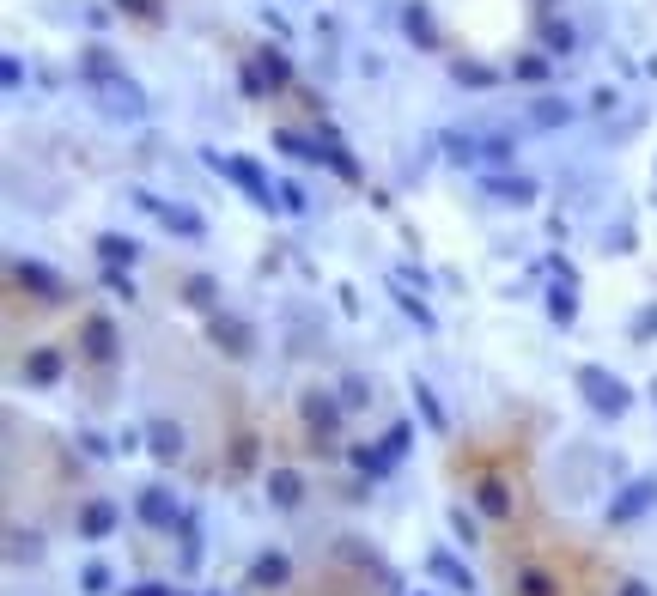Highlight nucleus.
<instances>
[{
    "label": "nucleus",
    "instance_id": "b1692460",
    "mask_svg": "<svg viewBox=\"0 0 657 596\" xmlns=\"http://www.w3.org/2000/svg\"><path fill=\"white\" fill-rule=\"evenodd\" d=\"M414 408H420V420H426L432 432H451V420H445V408H438V396H432L426 384H414Z\"/></svg>",
    "mask_w": 657,
    "mask_h": 596
},
{
    "label": "nucleus",
    "instance_id": "58836bf2",
    "mask_svg": "<svg viewBox=\"0 0 657 596\" xmlns=\"http://www.w3.org/2000/svg\"><path fill=\"white\" fill-rule=\"evenodd\" d=\"M420 596H426V590H420Z\"/></svg>",
    "mask_w": 657,
    "mask_h": 596
},
{
    "label": "nucleus",
    "instance_id": "4be33fe9",
    "mask_svg": "<svg viewBox=\"0 0 657 596\" xmlns=\"http://www.w3.org/2000/svg\"><path fill=\"white\" fill-rule=\"evenodd\" d=\"M445 153H451V165H475V159H487V140H475V134H445Z\"/></svg>",
    "mask_w": 657,
    "mask_h": 596
},
{
    "label": "nucleus",
    "instance_id": "cd10ccee",
    "mask_svg": "<svg viewBox=\"0 0 657 596\" xmlns=\"http://www.w3.org/2000/svg\"><path fill=\"white\" fill-rule=\"evenodd\" d=\"M432 572H438V578H451L457 590H475V578H469V572H463V566H457L451 554H432Z\"/></svg>",
    "mask_w": 657,
    "mask_h": 596
},
{
    "label": "nucleus",
    "instance_id": "c756f323",
    "mask_svg": "<svg viewBox=\"0 0 657 596\" xmlns=\"http://www.w3.org/2000/svg\"><path fill=\"white\" fill-rule=\"evenodd\" d=\"M183 292H189V305H195V311H207V305H213V280H207V274H189V280H183Z\"/></svg>",
    "mask_w": 657,
    "mask_h": 596
},
{
    "label": "nucleus",
    "instance_id": "7ed1b4c3",
    "mask_svg": "<svg viewBox=\"0 0 657 596\" xmlns=\"http://www.w3.org/2000/svg\"><path fill=\"white\" fill-rule=\"evenodd\" d=\"M140 524H153V530H183V505L171 487H146L140 493Z\"/></svg>",
    "mask_w": 657,
    "mask_h": 596
},
{
    "label": "nucleus",
    "instance_id": "20e7f679",
    "mask_svg": "<svg viewBox=\"0 0 657 596\" xmlns=\"http://www.w3.org/2000/svg\"><path fill=\"white\" fill-rule=\"evenodd\" d=\"M134 201H140L146 213H153V219H165V226H171V232H183V238H207V226H201V219H195L189 207H171V201H159V195H146V189H134Z\"/></svg>",
    "mask_w": 657,
    "mask_h": 596
},
{
    "label": "nucleus",
    "instance_id": "2eb2a0df",
    "mask_svg": "<svg viewBox=\"0 0 657 596\" xmlns=\"http://www.w3.org/2000/svg\"><path fill=\"white\" fill-rule=\"evenodd\" d=\"M116 73H122V67H116V55H110L104 43H92V49L80 55V80H86V86H104V80H116Z\"/></svg>",
    "mask_w": 657,
    "mask_h": 596
},
{
    "label": "nucleus",
    "instance_id": "9d476101",
    "mask_svg": "<svg viewBox=\"0 0 657 596\" xmlns=\"http://www.w3.org/2000/svg\"><path fill=\"white\" fill-rule=\"evenodd\" d=\"M475 505H481L487 517H499V524L518 511V505H511V487H505L499 475H475Z\"/></svg>",
    "mask_w": 657,
    "mask_h": 596
},
{
    "label": "nucleus",
    "instance_id": "dca6fc26",
    "mask_svg": "<svg viewBox=\"0 0 657 596\" xmlns=\"http://www.w3.org/2000/svg\"><path fill=\"white\" fill-rule=\"evenodd\" d=\"M286 578H292V566H286V554H262V560L250 566V578H244V584H250V590H280Z\"/></svg>",
    "mask_w": 657,
    "mask_h": 596
},
{
    "label": "nucleus",
    "instance_id": "5701e85b",
    "mask_svg": "<svg viewBox=\"0 0 657 596\" xmlns=\"http://www.w3.org/2000/svg\"><path fill=\"white\" fill-rule=\"evenodd\" d=\"M548 317H554V323H572V317H578V298H572V274H566V280H560V286L548 292Z\"/></svg>",
    "mask_w": 657,
    "mask_h": 596
},
{
    "label": "nucleus",
    "instance_id": "6ab92c4d",
    "mask_svg": "<svg viewBox=\"0 0 657 596\" xmlns=\"http://www.w3.org/2000/svg\"><path fill=\"white\" fill-rule=\"evenodd\" d=\"M13 280H25V286H37V292H49V305H61V298H67V286L49 274V268H37V262H19L13 268Z\"/></svg>",
    "mask_w": 657,
    "mask_h": 596
},
{
    "label": "nucleus",
    "instance_id": "423d86ee",
    "mask_svg": "<svg viewBox=\"0 0 657 596\" xmlns=\"http://www.w3.org/2000/svg\"><path fill=\"white\" fill-rule=\"evenodd\" d=\"M80 341H86V359H92V365H116V329H110V317L92 311V317L80 323Z\"/></svg>",
    "mask_w": 657,
    "mask_h": 596
},
{
    "label": "nucleus",
    "instance_id": "aec40b11",
    "mask_svg": "<svg viewBox=\"0 0 657 596\" xmlns=\"http://www.w3.org/2000/svg\"><path fill=\"white\" fill-rule=\"evenodd\" d=\"M98 256H104L110 268H134L140 244H134V238H122V232H104V238H98Z\"/></svg>",
    "mask_w": 657,
    "mask_h": 596
},
{
    "label": "nucleus",
    "instance_id": "412c9836",
    "mask_svg": "<svg viewBox=\"0 0 657 596\" xmlns=\"http://www.w3.org/2000/svg\"><path fill=\"white\" fill-rule=\"evenodd\" d=\"M25 378H31V384H55V378H61V353H55V347H37V353L25 359Z\"/></svg>",
    "mask_w": 657,
    "mask_h": 596
},
{
    "label": "nucleus",
    "instance_id": "0eeeda50",
    "mask_svg": "<svg viewBox=\"0 0 657 596\" xmlns=\"http://www.w3.org/2000/svg\"><path fill=\"white\" fill-rule=\"evenodd\" d=\"M317 146H323V165H329L335 177H347V183H359V159L347 153V140H341V134H335L329 122L317 128Z\"/></svg>",
    "mask_w": 657,
    "mask_h": 596
},
{
    "label": "nucleus",
    "instance_id": "f257e3e1",
    "mask_svg": "<svg viewBox=\"0 0 657 596\" xmlns=\"http://www.w3.org/2000/svg\"><path fill=\"white\" fill-rule=\"evenodd\" d=\"M572 384H578L584 396H591V408H597V414H609V420H621V414H627V402H633V390H627L621 378H609L603 365H578V371H572Z\"/></svg>",
    "mask_w": 657,
    "mask_h": 596
},
{
    "label": "nucleus",
    "instance_id": "2f4dec72",
    "mask_svg": "<svg viewBox=\"0 0 657 596\" xmlns=\"http://www.w3.org/2000/svg\"><path fill=\"white\" fill-rule=\"evenodd\" d=\"M566 116H572V110H566L560 98H542V104H536V122H542V128H560Z\"/></svg>",
    "mask_w": 657,
    "mask_h": 596
},
{
    "label": "nucleus",
    "instance_id": "c85d7f7f",
    "mask_svg": "<svg viewBox=\"0 0 657 596\" xmlns=\"http://www.w3.org/2000/svg\"><path fill=\"white\" fill-rule=\"evenodd\" d=\"M548 67H554V55H524V61L511 67V73H518V80H530V86H536V80H548Z\"/></svg>",
    "mask_w": 657,
    "mask_h": 596
},
{
    "label": "nucleus",
    "instance_id": "4468645a",
    "mask_svg": "<svg viewBox=\"0 0 657 596\" xmlns=\"http://www.w3.org/2000/svg\"><path fill=\"white\" fill-rule=\"evenodd\" d=\"M402 31H408V43L438 49V25H432V13L420 7V0H408V7H402Z\"/></svg>",
    "mask_w": 657,
    "mask_h": 596
},
{
    "label": "nucleus",
    "instance_id": "9b49d317",
    "mask_svg": "<svg viewBox=\"0 0 657 596\" xmlns=\"http://www.w3.org/2000/svg\"><path fill=\"white\" fill-rule=\"evenodd\" d=\"M268 499H274L280 511H299V505H305V475H299V469H274V475H268Z\"/></svg>",
    "mask_w": 657,
    "mask_h": 596
},
{
    "label": "nucleus",
    "instance_id": "e433bc0d",
    "mask_svg": "<svg viewBox=\"0 0 657 596\" xmlns=\"http://www.w3.org/2000/svg\"><path fill=\"white\" fill-rule=\"evenodd\" d=\"M128 596H177V590H165V584H134Z\"/></svg>",
    "mask_w": 657,
    "mask_h": 596
},
{
    "label": "nucleus",
    "instance_id": "f704fd0d",
    "mask_svg": "<svg viewBox=\"0 0 657 596\" xmlns=\"http://www.w3.org/2000/svg\"><path fill=\"white\" fill-rule=\"evenodd\" d=\"M122 13H134V19H153V0H116Z\"/></svg>",
    "mask_w": 657,
    "mask_h": 596
},
{
    "label": "nucleus",
    "instance_id": "ddd939ff",
    "mask_svg": "<svg viewBox=\"0 0 657 596\" xmlns=\"http://www.w3.org/2000/svg\"><path fill=\"white\" fill-rule=\"evenodd\" d=\"M651 499H657V481H633V487H627V493L609 505V524H627V517H639Z\"/></svg>",
    "mask_w": 657,
    "mask_h": 596
},
{
    "label": "nucleus",
    "instance_id": "7c9ffc66",
    "mask_svg": "<svg viewBox=\"0 0 657 596\" xmlns=\"http://www.w3.org/2000/svg\"><path fill=\"white\" fill-rule=\"evenodd\" d=\"M451 530L463 536V548H475V542H481V524H475V517H469L463 505H451Z\"/></svg>",
    "mask_w": 657,
    "mask_h": 596
},
{
    "label": "nucleus",
    "instance_id": "bb28decb",
    "mask_svg": "<svg viewBox=\"0 0 657 596\" xmlns=\"http://www.w3.org/2000/svg\"><path fill=\"white\" fill-rule=\"evenodd\" d=\"M80 584H86V596H110V566H104V560H86Z\"/></svg>",
    "mask_w": 657,
    "mask_h": 596
},
{
    "label": "nucleus",
    "instance_id": "a878e982",
    "mask_svg": "<svg viewBox=\"0 0 657 596\" xmlns=\"http://www.w3.org/2000/svg\"><path fill=\"white\" fill-rule=\"evenodd\" d=\"M451 73H457L463 86H493V80H499V73H493V67H481V61H451Z\"/></svg>",
    "mask_w": 657,
    "mask_h": 596
},
{
    "label": "nucleus",
    "instance_id": "1a4fd4ad",
    "mask_svg": "<svg viewBox=\"0 0 657 596\" xmlns=\"http://www.w3.org/2000/svg\"><path fill=\"white\" fill-rule=\"evenodd\" d=\"M305 426H311V438H329V444H335V432H341V408H335L323 390H311V396H305Z\"/></svg>",
    "mask_w": 657,
    "mask_h": 596
},
{
    "label": "nucleus",
    "instance_id": "72a5a7b5",
    "mask_svg": "<svg viewBox=\"0 0 657 596\" xmlns=\"http://www.w3.org/2000/svg\"><path fill=\"white\" fill-rule=\"evenodd\" d=\"M402 311H408V317H420V329H432V311L420 305V298H414V292H402Z\"/></svg>",
    "mask_w": 657,
    "mask_h": 596
},
{
    "label": "nucleus",
    "instance_id": "f03ea898",
    "mask_svg": "<svg viewBox=\"0 0 657 596\" xmlns=\"http://www.w3.org/2000/svg\"><path fill=\"white\" fill-rule=\"evenodd\" d=\"M207 165H213L219 177H232V183H238V189H244L256 207H280V201H274L280 189H274V183H268V177H262L250 159H238V153H207Z\"/></svg>",
    "mask_w": 657,
    "mask_h": 596
},
{
    "label": "nucleus",
    "instance_id": "6e6552de",
    "mask_svg": "<svg viewBox=\"0 0 657 596\" xmlns=\"http://www.w3.org/2000/svg\"><path fill=\"white\" fill-rule=\"evenodd\" d=\"M116 524H122V511H116L110 499H86V505H80V536H86V542H104Z\"/></svg>",
    "mask_w": 657,
    "mask_h": 596
},
{
    "label": "nucleus",
    "instance_id": "a211bd4d",
    "mask_svg": "<svg viewBox=\"0 0 657 596\" xmlns=\"http://www.w3.org/2000/svg\"><path fill=\"white\" fill-rule=\"evenodd\" d=\"M256 67H262L268 92H286V86H292V61H286L280 49H256Z\"/></svg>",
    "mask_w": 657,
    "mask_h": 596
},
{
    "label": "nucleus",
    "instance_id": "4c0bfd02",
    "mask_svg": "<svg viewBox=\"0 0 657 596\" xmlns=\"http://www.w3.org/2000/svg\"><path fill=\"white\" fill-rule=\"evenodd\" d=\"M621 596H645V584H621Z\"/></svg>",
    "mask_w": 657,
    "mask_h": 596
},
{
    "label": "nucleus",
    "instance_id": "473e14b6",
    "mask_svg": "<svg viewBox=\"0 0 657 596\" xmlns=\"http://www.w3.org/2000/svg\"><path fill=\"white\" fill-rule=\"evenodd\" d=\"M280 207H286V213H305L311 201H305V189H299V183H280Z\"/></svg>",
    "mask_w": 657,
    "mask_h": 596
},
{
    "label": "nucleus",
    "instance_id": "f3484780",
    "mask_svg": "<svg viewBox=\"0 0 657 596\" xmlns=\"http://www.w3.org/2000/svg\"><path fill=\"white\" fill-rule=\"evenodd\" d=\"M487 195H499L505 207H530L536 201V183L530 177H487Z\"/></svg>",
    "mask_w": 657,
    "mask_h": 596
},
{
    "label": "nucleus",
    "instance_id": "39448f33",
    "mask_svg": "<svg viewBox=\"0 0 657 596\" xmlns=\"http://www.w3.org/2000/svg\"><path fill=\"white\" fill-rule=\"evenodd\" d=\"M146 451H153L159 463H183L189 438H183V426H171V420H146Z\"/></svg>",
    "mask_w": 657,
    "mask_h": 596
},
{
    "label": "nucleus",
    "instance_id": "393cba45",
    "mask_svg": "<svg viewBox=\"0 0 657 596\" xmlns=\"http://www.w3.org/2000/svg\"><path fill=\"white\" fill-rule=\"evenodd\" d=\"M542 43H548V55H572V25L566 19H542Z\"/></svg>",
    "mask_w": 657,
    "mask_h": 596
},
{
    "label": "nucleus",
    "instance_id": "c9c22d12",
    "mask_svg": "<svg viewBox=\"0 0 657 596\" xmlns=\"http://www.w3.org/2000/svg\"><path fill=\"white\" fill-rule=\"evenodd\" d=\"M633 335H639V341H645V335H657V305H651V311H645V317L633 323Z\"/></svg>",
    "mask_w": 657,
    "mask_h": 596
},
{
    "label": "nucleus",
    "instance_id": "f8f14e48",
    "mask_svg": "<svg viewBox=\"0 0 657 596\" xmlns=\"http://www.w3.org/2000/svg\"><path fill=\"white\" fill-rule=\"evenodd\" d=\"M511 596H560V578L548 566H518L511 572Z\"/></svg>",
    "mask_w": 657,
    "mask_h": 596
}]
</instances>
